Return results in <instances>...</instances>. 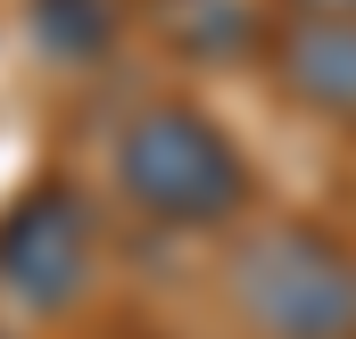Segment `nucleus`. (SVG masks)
<instances>
[{"instance_id":"obj_3","label":"nucleus","mask_w":356,"mask_h":339,"mask_svg":"<svg viewBox=\"0 0 356 339\" xmlns=\"http://www.w3.org/2000/svg\"><path fill=\"white\" fill-rule=\"evenodd\" d=\"M83 256H91V224H83V199L42 182L33 199L8 207L0 224V281L25 290V298H67L83 281Z\"/></svg>"},{"instance_id":"obj_5","label":"nucleus","mask_w":356,"mask_h":339,"mask_svg":"<svg viewBox=\"0 0 356 339\" xmlns=\"http://www.w3.org/2000/svg\"><path fill=\"white\" fill-rule=\"evenodd\" d=\"M307 17H356V0H307Z\"/></svg>"},{"instance_id":"obj_4","label":"nucleus","mask_w":356,"mask_h":339,"mask_svg":"<svg viewBox=\"0 0 356 339\" xmlns=\"http://www.w3.org/2000/svg\"><path fill=\"white\" fill-rule=\"evenodd\" d=\"M282 75L298 99L356 116V17H298L282 42Z\"/></svg>"},{"instance_id":"obj_2","label":"nucleus","mask_w":356,"mask_h":339,"mask_svg":"<svg viewBox=\"0 0 356 339\" xmlns=\"http://www.w3.org/2000/svg\"><path fill=\"white\" fill-rule=\"evenodd\" d=\"M241 298L273 339H348L356 331V281L348 265L307 240V232H273L266 249L241 265Z\"/></svg>"},{"instance_id":"obj_1","label":"nucleus","mask_w":356,"mask_h":339,"mask_svg":"<svg viewBox=\"0 0 356 339\" xmlns=\"http://www.w3.org/2000/svg\"><path fill=\"white\" fill-rule=\"evenodd\" d=\"M116 174H124L133 207H149L158 224H224L249 199L241 149L199 108H149V116H133V133L116 141Z\"/></svg>"}]
</instances>
